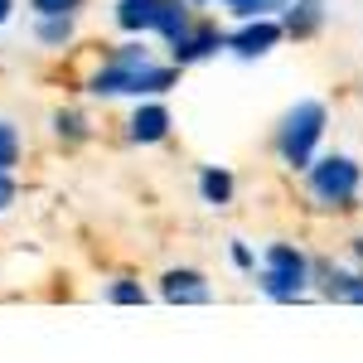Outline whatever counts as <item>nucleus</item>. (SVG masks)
Wrapping results in <instances>:
<instances>
[{
  "label": "nucleus",
  "mask_w": 363,
  "mask_h": 363,
  "mask_svg": "<svg viewBox=\"0 0 363 363\" xmlns=\"http://www.w3.org/2000/svg\"><path fill=\"white\" fill-rule=\"evenodd\" d=\"M179 73H184V68L160 63L140 39H131V44H121V49L87 78V97H102V102H116V97H131V102H140V97H165V92L179 87Z\"/></svg>",
  "instance_id": "obj_1"
},
{
  "label": "nucleus",
  "mask_w": 363,
  "mask_h": 363,
  "mask_svg": "<svg viewBox=\"0 0 363 363\" xmlns=\"http://www.w3.org/2000/svg\"><path fill=\"white\" fill-rule=\"evenodd\" d=\"M325 131H330V107L320 97H301L296 107H286V116H281V126H277V160L301 174L320 155Z\"/></svg>",
  "instance_id": "obj_2"
},
{
  "label": "nucleus",
  "mask_w": 363,
  "mask_h": 363,
  "mask_svg": "<svg viewBox=\"0 0 363 363\" xmlns=\"http://www.w3.org/2000/svg\"><path fill=\"white\" fill-rule=\"evenodd\" d=\"M252 277H257V291L267 301L296 306V301L310 296V252L296 247V242H267Z\"/></svg>",
  "instance_id": "obj_3"
},
{
  "label": "nucleus",
  "mask_w": 363,
  "mask_h": 363,
  "mask_svg": "<svg viewBox=\"0 0 363 363\" xmlns=\"http://www.w3.org/2000/svg\"><path fill=\"white\" fill-rule=\"evenodd\" d=\"M306 189L320 208H335V213H349L359 208V194H363V165L344 150H330V155H315L306 169Z\"/></svg>",
  "instance_id": "obj_4"
},
{
  "label": "nucleus",
  "mask_w": 363,
  "mask_h": 363,
  "mask_svg": "<svg viewBox=\"0 0 363 363\" xmlns=\"http://www.w3.org/2000/svg\"><path fill=\"white\" fill-rule=\"evenodd\" d=\"M112 20H116V29L131 34V39L155 34V39L174 44L184 29L194 25V5H189V0H116Z\"/></svg>",
  "instance_id": "obj_5"
},
{
  "label": "nucleus",
  "mask_w": 363,
  "mask_h": 363,
  "mask_svg": "<svg viewBox=\"0 0 363 363\" xmlns=\"http://www.w3.org/2000/svg\"><path fill=\"white\" fill-rule=\"evenodd\" d=\"M281 44H286V29H281L277 15H252V20H238V29H228V34H223V49L233 58H242V63H257V58L277 54Z\"/></svg>",
  "instance_id": "obj_6"
},
{
  "label": "nucleus",
  "mask_w": 363,
  "mask_h": 363,
  "mask_svg": "<svg viewBox=\"0 0 363 363\" xmlns=\"http://www.w3.org/2000/svg\"><path fill=\"white\" fill-rule=\"evenodd\" d=\"M310 286L325 301L363 306V267H339V262H325V257H310Z\"/></svg>",
  "instance_id": "obj_7"
},
{
  "label": "nucleus",
  "mask_w": 363,
  "mask_h": 363,
  "mask_svg": "<svg viewBox=\"0 0 363 363\" xmlns=\"http://www.w3.org/2000/svg\"><path fill=\"white\" fill-rule=\"evenodd\" d=\"M223 34L228 29H218L213 20H194V25L169 44V63H174V68H199V63L218 58L223 54Z\"/></svg>",
  "instance_id": "obj_8"
},
{
  "label": "nucleus",
  "mask_w": 363,
  "mask_h": 363,
  "mask_svg": "<svg viewBox=\"0 0 363 363\" xmlns=\"http://www.w3.org/2000/svg\"><path fill=\"white\" fill-rule=\"evenodd\" d=\"M169 131H174V116L160 97H140L136 112L126 116V140L131 145H160V140H169Z\"/></svg>",
  "instance_id": "obj_9"
},
{
  "label": "nucleus",
  "mask_w": 363,
  "mask_h": 363,
  "mask_svg": "<svg viewBox=\"0 0 363 363\" xmlns=\"http://www.w3.org/2000/svg\"><path fill=\"white\" fill-rule=\"evenodd\" d=\"M160 301L165 306H208L213 301V286L199 267H169L160 277Z\"/></svg>",
  "instance_id": "obj_10"
},
{
  "label": "nucleus",
  "mask_w": 363,
  "mask_h": 363,
  "mask_svg": "<svg viewBox=\"0 0 363 363\" xmlns=\"http://www.w3.org/2000/svg\"><path fill=\"white\" fill-rule=\"evenodd\" d=\"M277 20H281V29H286V39L306 44V39H315V34L325 29V20H330V0H286Z\"/></svg>",
  "instance_id": "obj_11"
},
{
  "label": "nucleus",
  "mask_w": 363,
  "mask_h": 363,
  "mask_svg": "<svg viewBox=\"0 0 363 363\" xmlns=\"http://www.w3.org/2000/svg\"><path fill=\"white\" fill-rule=\"evenodd\" d=\"M199 199L208 208H228L238 199V179L228 165H199Z\"/></svg>",
  "instance_id": "obj_12"
},
{
  "label": "nucleus",
  "mask_w": 363,
  "mask_h": 363,
  "mask_svg": "<svg viewBox=\"0 0 363 363\" xmlns=\"http://www.w3.org/2000/svg\"><path fill=\"white\" fill-rule=\"evenodd\" d=\"M34 39L44 49H68L78 39V15H34Z\"/></svg>",
  "instance_id": "obj_13"
},
{
  "label": "nucleus",
  "mask_w": 363,
  "mask_h": 363,
  "mask_svg": "<svg viewBox=\"0 0 363 363\" xmlns=\"http://www.w3.org/2000/svg\"><path fill=\"white\" fill-rule=\"evenodd\" d=\"M54 140L63 145V150H78V145L92 140V121H87L78 107H58L54 112Z\"/></svg>",
  "instance_id": "obj_14"
},
{
  "label": "nucleus",
  "mask_w": 363,
  "mask_h": 363,
  "mask_svg": "<svg viewBox=\"0 0 363 363\" xmlns=\"http://www.w3.org/2000/svg\"><path fill=\"white\" fill-rule=\"evenodd\" d=\"M20 155H25V140H20V126L0 116V174H15V165H20Z\"/></svg>",
  "instance_id": "obj_15"
},
{
  "label": "nucleus",
  "mask_w": 363,
  "mask_h": 363,
  "mask_svg": "<svg viewBox=\"0 0 363 363\" xmlns=\"http://www.w3.org/2000/svg\"><path fill=\"white\" fill-rule=\"evenodd\" d=\"M102 296H107V306H145V301H150V291H145V286H140V281H131V277H116V281H107V291H102Z\"/></svg>",
  "instance_id": "obj_16"
},
{
  "label": "nucleus",
  "mask_w": 363,
  "mask_h": 363,
  "mask_svg": "<svg viewBox=\"0 0 363 363\" xmlns=\"http://www.w3.org/2000/svg\"><path fill=\"white\" fill-rule=\"evenodd\" d=\"M286 0H223V10H233L238 20H252V15H281Z\"/></svg>",
  "instance_id": "obj_17"
},
{
  "label": "nucleus",
  "mask_w": 363,
  "mask_h": 363,
  "mask_svg": "<svg viewBox=\"0 0 363 363\" xmlns=\"http://www.w3.org/2000/svg\"><path fill=\"white\" fill-rule=\"evenodd\" d=\"M228 262H233V267H238L242 277H252V272H257V252H252V242L233 238V242H228Z\"/></svg>",
  "instance_id": "obj_18"
},
{
  "label": "nucleus",
  "mask_w": 363,
  "mask_h": 363,
  "mask_svg": "<svg viewBox=\"0 0 363 363\" xmlns=\"http://www.w3.org/2000/svg\"><path fill=\"white\" fill-rule=\"evenodd\" d=\"M87 0H29L34 15H78Z\"/></svg>",
  "instance_id": "obj_19"
},
{
  "label": "nucleus",
  "mask_w": 363,
  "mask_h": 363,
  "mask_svg": "<svg viewBox=\"0 0 363 363\" xmlns=\"http://www.w3.org/2000/svg\"><path fill=\"white\" fill-rule=\"evenodd\" d=\"M15 199H20L15 174H0V213H10V208H15Z\"/></svg>",
  "instance_id": "obj_20"
},
{
  "label": "nucleus",
  "mask_w": 363,
  "mask_h": 363,
  "mask_svg": "<svg viewBox=\"0 0 363 363\" xmlns=\"http://www.w3.org/2000/svg\"><path fill=\"white\" fill-rule=\"evenodd\" d=\"M10 20H15V0H0V29L10 25Z\"/></svg>",
  "instance_id": "obj_21"
},
{
  "label": "nucleus",
  "mask_w": 363,
  "mask_h": 363,
  "mask_svg": "<svg viewBox=\"0 0 363 363\" xmlns=\"http://www.w3.org/2000/svg\"><path fill=\"white\" fill-rule=\"evenodd\" d=\"M354 262L363 267V238H354Z\"/></svg>",
  "instance_id": "obj_22"
},
{
  "label": "nucleus",
  "mask_w": 363,
  "mask_h": 363,
  "mask_svg": "<svg viewBox=\"0 0 363 363\" xmlns=\"http://www.w3.org/2000/svg\"><path fill=\"white\" fill-rule=\"evenodd\" d=\"M189 5H223V0H189Z\"/></svg>",
  "instance_id": "obj_23"
}]
</instances>
